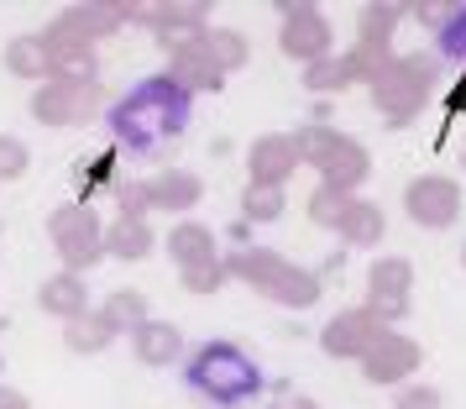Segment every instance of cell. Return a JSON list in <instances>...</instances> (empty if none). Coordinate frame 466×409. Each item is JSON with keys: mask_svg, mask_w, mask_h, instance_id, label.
Listing matches in <instances>:
<instances>
[{"mask_svg": "<svg viewBox=\"0 0 466 409\" xmlns=\"http://www.w3.org/2000/svg\"><path fill=\"white\" fill-rule=\"evenodd\" d=\"M189 121H194V95H184L163 68L147 74V79H137L106 110V127L116 137L121 158H163L189 131Z\"/></svg>", "mask_w": 466, "mask_h": 409, "instance_id": "6da1fadb", "label": "cell"}, {"mask_svg": "<svg viewBox=\"0 0 466 409\" xmlns=\"http://www.w3.org/2000/svg\"><path fill=\"white\" fill-rule=\"evenodd\" d=\"M184 388L210 399L215 409H241L268 394V373L257 367V357L241 342L215 336V342H199L184 357Z\"/></svg>", "mask_w": 466, "mask_h": 409, "instance_id": "7a4b0ae2", "label": "cell"}, {"mask_svg": "<svg viewBox=\"0 0 466 409\" xmlns=\"http://www.w3.org/2000/svg\"><path fill=\"white\" fill-rule=\"evenodd\" d=\"M226 273H231V279H241L252 294L273 300L278 310H315L319 289H325V283H319V273H309V268L289 262L283 252H273V247H257V241L236 247L231 258H226Z\"/></svg>", "mask_w": 466, "mask_h": 409, "instance_id": "3957f363", "label": "cell"}, {"mask_svg": "<svg viewBox=\"0 0 466 409\" xmlns=\"http://www.w3.org/2000/svg\"><path fill=\"white\" fill-rule=\"evenodd\" d=\"M289 137H294L299 163H309V169L319 173V184H325V189L357 194L361 184H367V173H372V158H367V148H361L357 137L336 131L330 121H309V127L289 131Z\"/></svg>", "mask_w": 466, "mask_h": 409, "instance_id": "277c9868", "label": "cell"}, {"mask_svg": "<svg viewBox=\"0 0 466 409\" xmlns=\"http://www.w3.org/2000/svg\"><path fill=\"white\" fill-rule=\"evenodd\" d=\"M435 79H441V74H435V58H430V53H403V58H393L367 89H372V106H378V116L388 127H409V121L430 106Z\"/></svg>", "mask_w": 466, "mask_h": 409, "instance_id": "5b68a950", "label": "cell"}, {"mask_svg": "<svg viewBox=\"0 0 466 409\" xmlns=\"http://www.w3.org/2000/svg\"><path fill=\"white\" fill-rule=\"evenodd\" d=\"M47 237H53V252H58L68 273H85V268L106 258V226L95 216V205H79V199L58 205L47 216Z\"/></svg>", "mask_w": 466, "mask_h": 409, "instance_id": "8992f818", "label": "cell"}, {"mask_svg": "<svg viewBox=\"0 0 466 409\" xmlns=\"http://www.w3.org/2000/svg\"><path fill=\"white\" fill-rule=\"evenodd\" d=\"M32 121L53 131L100 121V85L95 79H47L32 95Z\"/></svg>", "mask_w": 466, "mask_h": 409, "instance_id": "52a82bcc", "label": "cell"}, {"mask_svg": "<svg viewBox=\"0 0 466 409\" xmlns=\"http://www.w3.org/2000/svg\"><path fill=\"white\" fill-rule=\"evenodd\" d=\"M330 37H336V26L330 16L309 5V0H278V47H283V58H294V64H319V58H330Z\"/></svg>", "mask_w": 466, "mask_h": 409, "instance_id": "ba28073f", "label": "cell"}, {"mask_svg": "<svg viewBox=\"0 0 466 409\" xmlns=\"http://www.w3.org/2000/svg\"><path fill=\"white\" fill-rule=\"evenodd\" d=\"M403 216L424 226V231H445V226H456L461 220V184L451 179V173H420V179H409V189H403Z\"/></svg>", "mask_w": 466, "mask_h": 409, "instance_id": "9c48e42d", "label": "cell"}, {"mask_svg": "<svg viewBox=\"0 0 466 409\" xmlns=\"http://www.w3.org/2000/svg\"><path fill=\"white\" fill-rule=\"evenodd\" d=\"M357 363H361V378H367L372 388H403L414 373H420L424 346L414 342V336H403V331H382Z\"/></svg>", "mask_w": 466, "mask_h": 409, "instance_id": "30bf717a", "label": "cell"}, {"mask_svg": "<svg viewBox=\"0 0 466 409\" xmlns=\"http://www.w3.org/2000/svg\"><path fill=\"white\" fill-rule=\"evenodd\" d=\"M409 294H414V262L409 258H378L367 268V310L378 325L393 331V321H409Z\"/></svg>", "mask_w": 466, "mask_h": 409, "instance_id": "8fae6325", "label": "cell"}, {"mask_svg": "<svg viewBox=\"0 0 466 409\" xmlns=\"http://www.w3.org/2000/svg\"><path fill=\"white\" fill-rule=\"evenodd\" d=\"M382 331H388V325H378V315H372L367 304H346V310H336V315L325 321V331H319V352L336 357V363H357Z\"/></svg>", "mask_w": 466, "mask_h": 409, "instance_id": "7c38bea8", "label": "cell"}, {"mask_svg": "<svg viewBox=\"0 0 466 409\" xmlns=\"http://www.w3.org/2000/svg\"><path fill=\"white\" fill-rule=\"evenodd\" d=\"M116 5L110 0H79V5H64L53 22H47V43H74V47H95L100 37L116 32Z\"/></svg>", "mask_w": 466, "mask_h": 409, "instance_id": "4fadbf2b", "label": "cell"}, {"mask_svg": "<svg viewBox=\"0 0 466 409\" xmlns=\"http://www.w3.org/2000/svg\"><path fill=\"white\" fill-rule=\"evenodd\" d=\"M137 22L152 26V37L173 53L178 43H189V37H199L210 26V5L205 0H152V5H142Z\"/></svg>", "mask_w": 466, "mask_h": 409, "instance_id": "5bb4252c", "label": "cell"}, {"mask_svg": "<svg viewBox=\"0 0 466 409\" xmlns=\"http://www.w3.org/2000/svg\"><path fill=\"white\" fill-rule=\"evenodd\" d=\"M299 169V152L289 131H262L252 148H247V184H262V189H283Z\"/></svg>", "mask_w": 466, "mask_h": 409, "instance_id": "9a60e30c", "label": "cell"}, {"mask_svg": "<svg viewBox=\"0 0 466 409\" xmlns=\"http://www.w3.org/2000/svg\"><path fill=\"white\" fill-rule=\"evenodd\" d=\"M163 74H168V79L184 89V95H215V89H226V74H220V68H215L205 53H199V37H189V43L173 47Z\"/></svg>", "mask_w": 466, "mask_h": 409, "instance_id": "2e32d148", "label": "cell"}, {"mask_svg": "<svg viewBox=\"0 0 466 409\" xmlns=\"http://www.w3.org/2000/svg\"><path fill=\"white\" fill-rule=\"evenodd\" d=\"M199 199H205V179L189 173V169H163V173L147 179V205L152 210H168V216L184 220Z\"/></svg>", "mask_w": 466, "mask_h": 409, "instance_id": "e0dca14e", "label": "cell"}, {"mask_svg": "<svg viewBox=\"0 0 466 409\" xmlns=\"http://www.w3.org/2000/svg\"><path fill=\"white\" fill-rule=\"evenodd\" d=\"M131 352L142 367H173L184 363V331L173 321H142L131 331Z\"/></svg>", "mask_w": 466, "mask_h": 409, "instance_id": "ac0fdd59", "label": "cell"}, {"mask_svg": "<svg viewBox=\"0 0 466 409\" xmlns=\"http://www.w3.org/2000/svg\"><path fill=\"white\" fill-rule=\"evenodd\" d=\"M37 304H43V315H53V321H79L89 310V283L85 273H68V268H58L53 279H43V289H37Z\"/></svg>", "mask_w": 466, "mask_h": 409, "instance_id": "d6986e66", "label": "cell"}, {"mask_svg": "<svg viewBox=\"0 0 466 409\" xmlns=\"http://www.w3.org/2000/svg\"><path fill=\"white\" fill-rule=\"evenodd\" d=\"M163 247H168V258L178 262V273L220 258V252H215V231L205 226V220H173L168 231H163Z\"/></svg>", "mask_w": 466, "mask_h": 409, "instance_id": "ffe728a7", "label": "cell"}, {"mask_svg": "<svg viewBox=\"0 0 466 409\" xmlns=\"http://www.w3.org/2000/svg\"><path fill=\"white\" fill-rule=\"evenodd\" d=\"M5 74L11 79H32V85H47L53 79V47H47L43 32H26V37H11L5 43Z\"/></svg>", "mask_w": 466, "mask_h": 409, "instance_id": "44dd1931", "label": "cell"}, {"mask_svg": "<svg viewBox=\"0 0 466 409\" xmlns=\"http://www.w3.org/2000/svg\"><path fill=\"white\" fill-rule=\"evenodd\" d=\"M152 247H157V231L147 220L116 216L106 226V258H116V262H142V258H152Z\"/></svg>", "mask_w": 466, "mask_h": 409, "instance_id": "7402d4cb", "label": "cell"}, {"mask_svg": "<svg viewBox=\"0 0 466 409\" xmlns=\"http://www.w3.org/2000/svg\"><path fill=\"white\" fill-rule=\"evenodd\" d=\"M199 53H205L220 74H236V68H247V58H252V43H247L236 26H205V32H199Z\"/></svg>", "mask_w": 466, "mask_h": 409, "instance_id": "603a6c76", "label": "cell"}, {"mask_svg": "<svg viewBox=\"0 0 466 409\" xmlns=\"http://www.w3.org/2000/svg\"><path fill=\"white\" fill-rule=\"evenodd\" d=\"M100 321L116 331V336H131L142 321H152V304L142 289H110L106 300H100Z\"/></svg>", "mask_w": 466, "mask_h": 409, "instance_id": "cb8c5ba5", "label": "cell"}, {"mask_svg": "<svg viewBox=\"0 0 466 409\" xmlns=\"http://www.w3.org/2000/svg\"><path fill=\"white\" fill-rule=\"evenodd\" d=\"M409 16V5H399V0H372V5H361L357 11V43H372V47H393V32H399V22Z\"/></svg>", "mask_w": 466, "mask_h": 409, "instance_id": "d4e9b609", "label": "cell"}, {"mask_svg": "<svg viewBox=\"0 0 466 409\" xmlns=\"http://www.w3.org/2000/svg\"><path fill=\"white\" fill-rule=\"evenodd\" d=\"M340 237H346V247H378V241L388 237V216H382V205H372V199H351V210H346V220H340Z\"/></svg>", "mask_w": 466, "mask_h": 409, "instance_id": "484cf974", "label": "cell"}, {"mask_svg": "<svg viewBox=\"0 0 466 409\" xmlns=\"http://www.w3.org/2000/svg\"><path fill=\"white\" fill-rule=\"evenodd\" d=\"M110 342H116V331L100 321V310H85L79 321L64 325V346H68V352H79V357H100Z\"/></svg>", "mask_w": 466, "mask_h": 409, "instance_id": "4316f807", "label": "cell"}, {"mask_svg": "<svg viewBox=\"0 0 466 409\" xmlns=\"http://www.w3.org/2000/svg\"><path fill=\"white\" fill-rule=\"evenodd\" d=\"M116 158L121 152H89L85 163L74 169V194H79V205H89V194H100L116 184Z\"/></svg>", "mask_w": 466, "mask_h": 409, "instance_id": "83f0119b", "label": "cell"}, {"mask_svg": "<svg viewBox=\"0 0 466 409\" xmlns=\"http://www.w3.org/2000/svg\"><path fill=\"white\" fill-rule=\"evenodd\" d=\"M283 210H289V194L283 189H262V184H247L241 189V220L247 226H273Z\"/></svg>", "mask_w": 466, "mask_h": 409, "instance_id": "f1b7e54d", "label": "cell"}, {"mask_svg": "<svg viewBox=\"0 0 466 409\" xmlns=\"http://www.w3.org/2000/svg\"><path fill=\"white\" fill-rule=\"evenodd\" d=\"M435 47H441V58H451V64H466V0H451L445 5L441 26H435Z\"/></svg>", "mask_w": 466, "mask_h": 409, "instance_id": "f546056e", "label": "cell"}, {"mask_svg": "<svg viewBox=\"0 0 466 409\" xmlns=\"http://www.w3.org/2000/svg\"><path fill=\"white\" fill-rule=\"evenodd\" d=\"M351 199H357V194H340V189H325V184H319V189L309 194V226H319V231H340V220H346V210H351Z\"/></svg>", "mask_w": 466, "mask_h": 409, "instance_id": "4dcf8cb0", "label": "cell"}, {"mask_svg": "<svg viewBox=\"0 0 466 409\" xmlns=\"http://www.w3.org/2000/svg\"><path fill=\"white\" fill-rule=\"evenodd\" d=\"M53 47V79H95V47L47 43Z\"/></svg>", "mask_w": 466, "mask_h": 409, "instance_id": "1f68e13d", "label": "cell"}, {"mask_svg": "<svg viewBox=\"0 0 466 409\" xmlns=\"http://www.w3.org/2000/svg\"><path fill=\"white\" fill-rule=\"evenodd\" d=\"M26 173H32V148H26L22 137L0 131V184H16Z\"/></svg>", "mask_w": 466, "mask_h": 409, "instance_id": "d6a6232c", "label": "cell"}, {"mask_svg": "<svg viewBox=\"0 0 466 409\" xmlns=\"http://www.w3.org/2000/svg\"><path fill=\"white\" fill-rule=\"evenodd\" d=\"M110 194H116V216H137V220H147V179H116L110 184Z\"/></svg>", "mask_w": 466, "mask_h": 409, "instance_id": "836d02e7", "label": "cell"}, {"mask_svg": "<svg viewBox=\"0 0 466 409\" xmlns=\"http://www.w3.org/2000/svg\"><path fill=\"white\" fill-rule=\"evenodd\" d=\"M226 258H210V262H199V268H184L178 273V283L189 289V294H215V289H226Z\"/></svg>", "mask_w": 466, "mask_h": 409, "instance_id": "e575fe53", "label": "cell"}, {"mask_svg": "<svg viewBox=\"0 0 466 409\" xmlns=\"http://www.w3.org/2000/svg\"><path fill=\"white\" fill-rule=\"evenodd\" d=\"M393 409H441V388L435 383H403L393 394Z\"/></svg>", "mask_w": 466, "mask_h": 409, "instance_id": "d590c367", "label": "cell"}, {"mask_svg": "<svg viewBox=\"0 0 466 409\" xmlns=\"http://www.w3.org/2000/svg\"><path fill=\"white\" fill-rule=\"evenodd\" d=\"M445 5H451V0H414V5H409V16H420L424 26H441Z\"/></svg>", "mask_w": 466, "mask_h": 409, "instance_id": "8d00e7d4", "label": "cell"}, {"mask_svg": "<svg viewBox=\"0 0 466 409\" xmlns=\"http://www.w3.org/2000/svg\"><path fill=\"white\" fill-rule=\"evenodd\" d=\"M461 110H466V74H461L451 89H445V121H456Z\"/></svg>", "mask_w": 466, "mask_h": 409, "instance_id": "74e56055", "label": "cell"}, {"mask_svg": "<svg viewBox=\"0 0 466 409\" xmlns=\"http://www.w3.org/2000/svg\"><path fill=\"white\" fill-rule=\"evenodd\" d=\"M0 409H32V399H26L22 388H5V383H0Z\"/></svg>", "mask_w": 466, "mask_h": 409, "instance_id": "f35d334b", "label": "cell"}, {"mask_svg": "<svg viewBox=\"0 0 466 409\" xmlns=\"http://www.w3.org/2000/svg\"><path fill=\"white\" fill-rule=\"evenodd\" d=\"M273 409H319L315 399H304V394H289V399H278Z\"/></svg>", "mask_w": 466, "mask_h": 409, "instance_id": "ab89813d", "label": "cell"}, {"mask_svg": "<svg viewBox=\"0 0 466 409\" xmlns=\"http://www.w3.org/2000/svg\"><path fill=\"white\" fill-rule=\"evenodd\" d=\"M461 268H466V241H461Z\"/></svg>", "mask_w": 466, "mask_h": 409, "instance_id": "60d3db41", "label": "cell"}, {"mask_svg": "<svg viewBox=\"0 0 466 409\" xmlns=\"http://www.w3.org/2000/svg\"><path fill=\"white\" fill-rule=\"evenodd\" d=\"M461 173H466V148H461Z\"/></svg>", "mask_w": 466, "mask_h": 409, "instance_id": "b9f144b4", "label": "cell"}]
</instances>
